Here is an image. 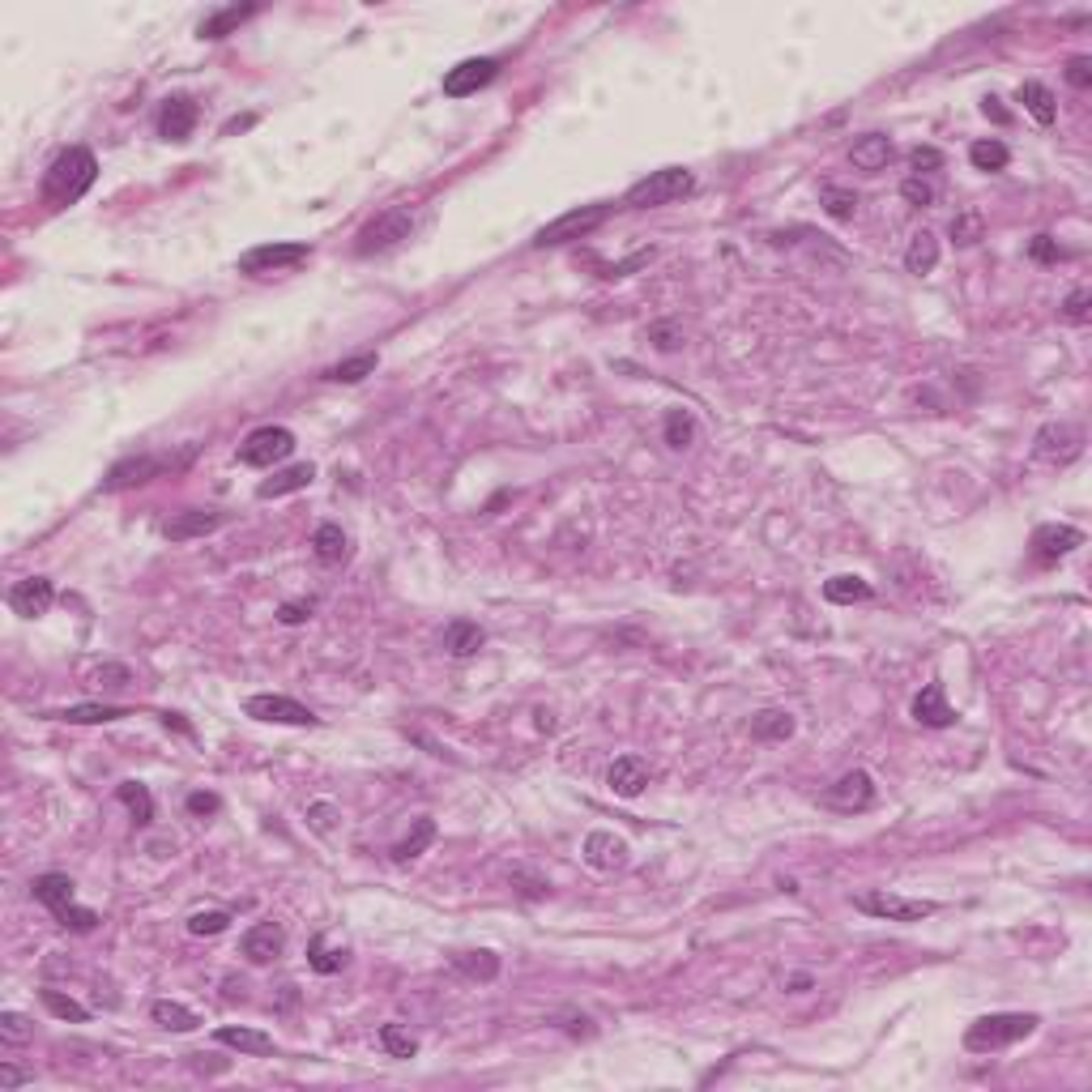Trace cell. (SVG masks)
Returning <instances> with one entry per match:
<instances>
[{
  "mask_svg": "<svg viewBox=\"0 0 1092 1092\" xmlns=\"http://www.w3.org/2000/svg\"><path fill=\"white\" fill-rule=\"evenodd\" d=\"M99 180V158H94L86 146H69L56 154V163L43 175V201L52 210H64V205H77L90 192V184Z\"/></svg>",
  "mask_w": 1092,
  "mask_h": 1092,
  "instance_id": "1",
  "label": "cell"
},
{
  "mask_svg": "<svg viewBox=\"0 0 1092 1092\" xmlns=\"http://www.w3.org/2000/svg\"><path fill=\"white\" fill-rule=\"evenodd\" d=\"M30 896H35L39 905L52 909V918H56L64 930H73V935H90V930L99 926V913H94V909H82V905L73 901V879L60 875V871L39 875L35 883H30Z\"/></svg>",
  "mask_w": 1092,
  "mask_h": 1092,
  "instance_id": "2",
  "label": "cell"
},
{
  "mask_svg": "<svg viewBox=\"0 0 1092 1092\" xmlns=\"http://www.w3.org/2000/svg\"><path fill=\"white\" fill-rule=\"evenodd\" d=\"M1037 1029L1033 1011H990V1016L973 1020L965 1033V1050L969 1054H994L1003 1046H1016L1020 1037H1029Z\"/></svg>",
  "mask_w": 1092,
  "mask_h": 1092,
  "instance_id": "3",
  "label": "cell"
},
{
  "mask_svg": "<svg viewBox=\"0 0 1092 1092\" xmlns=\"http://www.w3.org/2000/svg\"><path fill=\"white\" fill-rule=\"evenodd\" d=\"M696 192V175L687 167H662V171H649L640 184L628 188L623 205L632 210H653V205H670V201H683Z\"/></svg>",
  "mask_w": 1092,
  "mask_h": 1092,
  "instance_id": "4",
  "label": "cell"
},
{
  "mask_svg": "<svg viewBox=\"0 0 1092 1092\" xmlns=\"http://www.w3.org/2000/svg\"><path fill=\"white\" fill-rule=\"evenodd\" d=\"M410 231H414V210H410V205H393V210L376 214V218L355 235V252H359V256L389 252V248L401 244V239H410Z\"/></svg>",
  "mask_w": 1092,
  "mask_h": 1092,
  "instance_id": "5",
  "label": "cell"
},
{
  "mask_svg": "<svg viewBox=\"0 0 1092 1092\" xmlns=\"http://www.w3.org/2000/svg\"><path fill=\"white\" fill-rule=\"evenodd\" d=\"M192 453H197V448H188L184 457H150V453H141V457H124V461H116L107 470V478H103V491H128V487H141V483H150V478H158V474H175V470H184V465L192 461Z\"/></svg>",
  "mask_w": 1092,
  "mask_h": 1092,
  "instance_id": "6",
  "label": "cell"
},
{
  "mask_svg": "<svg viewBox=\"0 0 1092 1092\" xmlns=\"http://www.w3.org/2000/svg\"><path fill=\"white\" fill-rule=\"evenodd\" d=\"M854 909L871 913V918H879V922H922V918H930V913H939L935 901H913V896L888 892V888L858 892L854 896Z\"/></svg>",
  "mask_w": 1092,
  "mask_h": 1092,
  "instance_id": "7",
  "label": "cell"
},
{
  "mask_svg": "<svg viewBox=\"0 0 1092 1092\" xmlns=\"http://www.w3.org/2000/svg\"><path fill=\"white\" fill-rule=\"evenodd\" d=\"M606 218H610V205H581V210H568V214H559L555 222H546V227L529 239V244H534V248L572 244V239H585L589 231H598Z\"/></svg>",
  "mask_w": 1092,
  "mask_h": 1092,
  "instance_id": "8",
  "label": "cell"
},
{
  "mask_svg": "<svg viewBox=\"0 0 1092 1092\" xmlns=\"http://www.w3.org/2000/svg\"><path fill=\"white\" fill-rule=\"evenodd\" d=\"M312 256V244H299V239H282V244H256L239 256V273H252V278H265V273H286L303 265Z\"/></svg>",
  "mask_w": 1092,
  "mask_h": 1092,
  "instance_id": "9",
  "label": "cell"
},
{
  "mask_svg": "<svg viewBox=\"0 0 1092 1092\" xmlns=\"http://www.w3.org/2000/svg\"><path fill=\"white\" fill-rule=\"evenodd\" d=\"M295 453V431H286V427H256L244 436V444H239V461L252 465V470H269L273 461H286Z\"/></svg>",
  "mask_w": 1092,
  "mask_h": 1092,
  "instance_id": "10",
  "label": "cell"
},
{
  "mask_svg": "<svg viewBox=\"0 0 1092 1092\" xmlns=\"http://www.w3.org/2000/svg\"><path fill=\"white\" fill-rule=\"evenodd\" d=\"M1084 453V431L1071 423H1046L1033 440V457L1046 465H1071Z\"/></svg>",
  "mask_w": 1092,
  "mask_h": 1092,
  "instance_id": "11",
  "label": "cell"
},
{
  "mask_svg": "<svg viewBox=\"0 0 1092 1092\" xmlns=\"http://www.w3.org/2000/svg\"><path fill=\"white\" fill-rule=\"evenodd\" d=\"M495 77H500V60L495 56H470V60H461L444 73V94L448 99H470V94L491 86Z\"/></svg>",
  "mask_w": 1092,
  "mask_h": 1092,
  "instance_id": "12",
  "label": "cell"
},
{
  "mask_svg": "<svg viewBox=\"0 0 1092 1092\" xmlns=\"http://www.w3.org/2000/svg\"><path fill=\"white\" fill-rule=\"evenodd\" d=\"M824 802L828 811H841V815H858L866 807H875V781L871 773H862V768H854V773H845L837 785H828L824 790Z\"/></svg>",
  "mask_w": 1092,
  "mask_h": 1092,
  "instance_id": "13",
  "label": "cell"
},
{
  "mask_svg": "<svg viewBox=\"0 0 1092 1092\" xmlns=\"http://www.w3.org/2000/svg\"><path fill=\"white\" fill-rule=\"evenodd\" d=\"M244 713L256 717V721H273V726H320V717L308 709V704H299L291 696H248L244 704Z\"/></svg>",
  "mask_w": 1092,
  "mask_h": 1092,
  "instance_id": "14",
  "label": "cell"
},
{
  "mask_svg": "<svg viewBox=\"0 0 1092 1092\" xmlns=\"http://www.w3.org/2000/svg\"><path fill=\"white\" fill-rule=\"evenodd\" d=\"M52 602H56V585L47 581V576H26V581L9 589V606H13V615H22V619L47 615Z\"/></svg>",
  "mask_w": 1092,
  "mask_h": 1092,
  "instance_id": "15",
  "label": "cell"
},
{
  "mask_svg": "<svg viewBox=\"0 0 1092 1092\" xmlns=\"http://www.w3.org/2000/svg\"><path fill=\"white\" fill-rule=\"evenodd\" d=\"M197 116H201V107L188 99V94H171V99L163 103V111H158V137L163 141H188L192 137V128H197Z\"/></svg>",
  "mask_w": 1092,
  "mask_h": 1092,
  "instance_id": "16",
  "label": "cell"
},
{
  "mask_svg": "<svg viewBox=\"0 0 1092 1092\" xmlns=\"http://www.w3.org/2000/svg\"><path fill=\"white\" fill-rule=\"evenodd\" d=\"M1075 546H1084V534L1075 525H1037L1033 529V559L1037 564H1058V559L1071 555Z\"/></svg>",
  "mask_w": 1092,
  "mask_h": 1092,
  "instance_id": "17",
  "label": "cell"
},
{
  "mask_svg": "<svg viewBox=\"0 0 1092 1092\" xmlns=\"http://www.w3.org/2000/svg\"><path fill=\"white\" fill-rule=\"evenodd\" d=\"M628 858H632V849H628L623 837H615V832L598 828V832H589L585 837V862L593 866V871H623Z\"/></svg>",
  "mask_w": 1092,
  "mask_h": 1092,
  "instance_id": "18",
  "label": "cell"
},
{
  "mask_svg": "<svg viewBox=\"0 0 1092 1092\" xmlns=\"http://www.w3.org/2000/svg\"><path fill=\"white\" fill-rule=\"evenodd\" d=\"M286 947V930L278 922H256L244 939H239V952H244L252 965H273Z\"/></svg>",
  "mask_w": 1092,
  "mask_h": 1092,
  "instance_id": "19",
  "label": "cell"
},
{
  "mask_svg": "<svg viewBox=\"0 0 1092 1092\" xmlns=\"http://www.w3.org/2000/svg\"><path fill=\"white\" fill-rule=\"evenodd\" d=\"M913 721H922L930 730H947L956 726V709L943 696V683H926L918 696H913Z\"/></svg>",
  "mask_w": 1092,
  "mask_h": 1092,
  "instance_id": "20",
  "label": "cell"
},
{
  "mask_svg": "<svg viewBox=\"0 0 1092 1092\" xmlns=\"http://www.w3.org/2000/svg\"><path fill=\"white\" fill-rule=\"evenodd\" d=\"M227 525V512H214V508H192V512H180L175 521L163 525V534L171 542H188V538H205L214 529Z\"/></svg>",
  "mask_w": 1092,
  "mask_h": 1092,
  "instance_id": "21",
  "label": "cell"
},
{
  "mask_svg": "<svg viewBox=\"0 0 1092 1092\" xmlns=\"http://www.w3.org/2000/svg\"><path fill=\"white\" fill-rule=\"evenodd\" d=\"M606 785H610V790H615L619 798H636V794L649 785V764L640 760V756H619L615 764H610Z\"/></svg>",
  "mask_w": 1092,
  "mask_h": 1092,
  "instance_id": "22",
  "label": "cell"
},
{
  "mask_svg": "<svg viewBox=\"0 0 1092 1092\" xmlns=\"http://www.w3.org/2000/svg\"><path fill=\"white\" fill-rule=\"evenodd\" d=\"M312 478H316V465H312V461H299V465H286V470H278L273 478H265V483L256 487V495H261V500L295 495V491H303V487H312Z\"/></svg>",
  "mask_w": 1092,
  "mask_h": 1092,
  "instance_id": "23",
  "label": "cell"
},
{
  "mask_svg": "<svg viewBox=\"0 0 1092 1092\" xmlns=\"http://www.w3.org/2000/svg\"><path fill=\"white\" fill-rule=\"evenodd\" d=\"M849 158H854L858 171H883V167L892 163V137L866 133V137H858L854 146H849Z\"/></svg>",
  "mask_w": 1092,
  "mask_h": 1092,
  "instance_id": "24",
  "label": "cell"
},
{
  "mask_svg": "<svg viewBox=\"0 0 1092 1092\" xmlns=\"http://www.w3.org/2000/svg\"><path fill=\"white\" fill-rule=\"evenodd\" d=\"M256 13H261V5H227V9L210 13V18L201 22L197 35H201V39H227V35H235V30L244 26L248 18H256Z\"/></svg>",
  "mask_w": 1092,
  "mask_h": 1092,
  "instance_id": "25",
  "label": "cell"
},
{
  "mask_svg": "<svg viewBox=\"0 0 1092 1092\" xmlns=\"http://www.w3.org/2000/svg\"><path fill=\"white\" fill-rule=\"evenodd\" d=\"M483 645H487V632L478 628L474 619H453L444 628V649L453 653V657H474Z\"/></svg>",
  "mask_w": 1092,
  "mask_h": 1092,
  "instance_id": "26",
  "label": "cell"
},
{
  "mask_svg": "<svg viewBox=\"0 0 1092 1092\" xmlns=\"http://www.w3.org/2000/svg\"><path fill=\"white\" fill-rule=\"evenodd\" d=\"M52 721H69V726H103V721H120L128 717V709L120 704H69L60 713H47Z\"/></svg>",
  "mask_w": 1092,
  "mask_h": 1092,
  "instance_id": "27",
  "label": "cell"
},
{
  "mask_svg": "<svg viewBox=\"0 0 1092 1092\" xmlns=\"http://www.w3.org/2000/svg\"><path fill=\"white\" fill-rule=\"evenodd\" d=\"M214 1037H218V1046H231L239 1054H273V1050H278V1046H273V1037L261 1033V1029H235V1024H222Z\"/></svg>",
  "mask_w": 1092,
  "mask_h": 1092,
  "instance_id": "28",
  "label": "cell"
},
{
  "mask_svg": "<svg viewBox=\"0 0 1092 1092\" xmlns=\"http://www.w3.org/2000/svg\"><path fill=\"white\" fill-rule=\"evenodd\" d=\"M346 551H350V542H346V534H342V525H333V521L316 525V534H312V555L320 559V564H329V568L342 564Z\"/></svg>",
  "mask_w": 1092,
  "mask_h": 1092,
  "instance_id": "29",
  "label": "cell"
},
{
  "mask_svg": "<svg viewBox=\"0 0 1092 1092\" xmlns=\"http://www.w3.org/2000/svg\"><path fill=\"white\" fill-rule=\"evenodd\" d=\"M939 265V239L930 235V231H918L909 239V248H905V269L909 273H918V278H926V273H935Z\"/></svg>",
  "mask_w": 1092,
  "mask_h": 1092,
  "instance_id": "30",
  "label": "cell"
},
{
  "mask_svg": "<svg viewBox=\"0 0 1092 1092\" xmlns=\"http://www.w3.org/2000/svg\"><path fill=\"white\" fill-rule=\"evenodd\" d=\"M1020 103L1029 107V116L1041 124V128H1050L1058 120V99H1054V90L1050 86H1041V82H1024L1020 86Z\"/></svg>",
  "mask_w": 1092,
  "mask_h": 1092,
  "instance_id": "31",
  "label": "cell"
},
{
  "mask_svg": "<svg viewBox=\"0 0 1092 1092\" xmlns=\"http://www.w3.org/2000/svg\"><path fill=\"white\" fill-rule=\"evenodd\" d=\"M150 1016H154V1024H163L167 1033H192L201 1024V1016L192 1007H184V1003H175V999H158L154 1007H150Z\"/></svg>",
  "mask_w": 1092,
  "mask_h": 1092,
  "instance_id": "32",
  "label": "cell"
},
{
  "mask_svg": "<svg viewBox=\"0 0 1092 1092\" xmlns=\"http://www.w3.org/2000/svg\"><path fill=\"white\" fill-rule=\"evenodd\" d=\"M790 734H794V717L785 709H764L751 717V738H760V743H785Z\"/></svg>",
  "mask_w": 1092,
  "mask_h": 1092,
  "instance_id": "33",
  "label": "cell"
},
{
  "mask_svg": "<svg viewBox=\"0 0 1092 1092\" xmlns=\"http://www.w3.org/2000/svg\"><path fill=\"white\" fill-rule=\"evenodd\" d=\"M116 798L128 807V815H133L137 828H146L150 819H154V798H150V790H146L141 781H120V785H116Z\"/></svg>",
  "mask_w": 1092,
  "mask_h": 1092,
  "instance_id": "34",
  "label": "cell"
},
{
  "mask_svg": "<svg viewBox=\"0 0 1092 1092\" xmlns=\"http://www.w3.org/2000/svg\"><path fill=\"white\" fill-rule=\"evenodd\" d=\"M376 363H380L376 350H363V355H350L342 363H333L329 372H325V380H333V384H359V380H367V376L376 372Z\"/></svg>",
  "mask_w": 1092,
  "mask_h": 1092,
  "instance_id": "35",
  "label": "cell"
},
{
  "mask_svg": "<svg viewBox=\"0 0 1092 1092\" xmlns=\"http://www.w3.org/2000/svg\"><path fill=\"white\" fill-rule=\"evenodd\" d=\"M431 841H436V819H414V832H410V837H401V841L393 845V862H397V866L414 862Z\"/></svg>",
  "mask_w": 1092,
  "mask_h": 1092,
  "instance_id": "36",
  "label": "cell"
},
{
  "mask_svg": "<svg viewBox=\"0 0 1092 1092\" xmlns=\"http://www.w3.org/2000/svg\"><path fill=\"white\" fill-rule=\"evenodd\" d=\"M453 969L465 973L470 982H495V977H500V956L495 952H457Z\"/></svg>",
  "mask_w": 1092,
  "mask_h": 1092,
  "instance_id": "37",
  "label": "cell"
},
{
  "mask_svg": "<svg viewBox=\"0 0 1092 1092\" xmlns=\"http://www.w3.org/2000/svg\"><path fill=\"white\" fill-rule=\"evenodd\" d=\"M824 598L832 606H849V602H871V585L862 581V576H832V581H824Z\"/></svg>",
  "mask_w": 1092,
  "mask_h": 1092,
  "instance_id": "38",
  "label": "cell"
},
{
  "mask_svg": "<svg viewBox=\"0 0 1092 1092\" xmlns=\"http://www.w3.org/2000/svg\"><path fill=\"white\" fill-rule=\"evenodd\" d=\"M346 960H350V952L346 947H329V935H316L312 943H308V965L316 969V973H342L346 969Z\"/></svg>",
  "mask_w": 1092,
  "mask_h": 1092,
  "instance_id": "39",
  "label": "cell"
},
{
  "mask_svg": "<svg viewBox=\"0 0 1092 1092\" xmlns=\"http://www.w3.org/2000/svg\"><path fill=\"white\" fill-rule=\"evenodd\" d=\"M819 205H824V210L837 218V222H849V218L858 214V192H849L841 184H824V188H819Z\"/></svg>",
  "mask_w": 1092,
  "mask_h": 1092,
  "instance_id": "40",
  "label": "cell"
},
{
  "mask_svg": "<svg viewBox=\"0 0 1092 1092\" xmlns=\"http://www.w3.org/2000/svg\"><path fill=\"white\" fill-rule=\"evenodd\" d=\"M39 999H43V1007L52 1011L56 1020H73V1024H86V1020H90V1011H86L82 1003L69 999V994H60V990H52V986H43Z\"/></svg>",
  "mask_w": 1092,
  "mask_h": 1092,
  "instance_id": "41",
  "label": "cell"
},
{
  "mask_svg": "<svg viewBox=\"0 0 1092 1092\" xmlns=\"http://www.w3.org/2000/svg\"><path fill=\"white\" fill-rule=\"evenodd\" d=\"M969 163L977 171H1003L1011 163V154H1007L1003 141H973V146H969Z\"/></svg>",
  "mask_w": 1092,
  "mask_h": 1092,
  "instance_id": "42",
  "label": "cell"
},
{
  "mask_svg": "<svg viewBox=\"0 0 1092 1092\" xmlns=\"http://www.w3.org/2000/svg\"><path fill=\"white\" fill-rule=\"evenodd\" d=\"M380 1046L389 1050V1058H414V1054H419V1037L406 1033L401 1024H384V1029H380Z\"/></svg>",
  "mask_w": 1092,
  "mask_h": 1092,
  "instance_id": "43",
  "label": "cell"
},
{
  "mask_svg": "<svg viewBox=\"0 0 1092 1092\" xmlns=\"http://www.w3.org/2000/svg\"><path fill=\"white\" fill-rule=\"evenodd\" d=\"M696 440V419L687 410H670L666 414V444L670 448H687Z\"/></svg>",
  "mask_w": 1092,
  "mask_h": 1092,
  "instance_id": "44",
  "label": "cell"
},
{
  "mask_svg": "<svg viewBox=\"0 0 1092 1092\" xmlns=\"http://www.w3.org/2000/svg\"><path fill=\"white\" fill-rule=\"evenodd\" d=\"M0 1037H5L9 1046H26V1041L35 1037V1024H30L22 1011H0Z\"/></svg>",
  "mask_w": 1092,
  "mask_h": 1092,
  "instance_id": "45",
  "label": "cell"
},
{
  "mask_svg": "<svg viewBox=\"0 0 1092 1092\" xmlns=\"http://www.w3.org/2000/svg\"><path fill=\"white\" fill-rule=\"evenodd\" d=\"M649 342L662 350V355H674V350L683 346V325L679 320H657V325H649Z\"/></svg>",
  "mask_w": 1092,
  "mask_h": 1092,
  "instance_id": "46",
  "label": "cell"
},
{
  "mask_svg": "<svg viewBox=\"0 0 1092 1092\" xmlns=\"http://www.w3.org/2000/svg\"><path fill=\"white\" fill-rule=\"evenodd\" d=\"M982 235H986L982 214H956V218H952V239H956L960 248H973Z\"/></svg>",
  "mask_w": 1092,
  "mask_h": 1092,
  "instance_id": "47",
  "label": "cell"
},
{
  "mask_svg": "<svg viewBox=\"0 0 1092 1092\" xmlns=\"http://www.w3.org/2000/svg\"><path fill=\"white\" fill-rule=\"evenodd\" d=\"M227 926H231V918L222 909H205V913H192V918H188V935H201L205 939V935H222Z\"/></svg>",
  "mask_w": 1092,
  "mask_h": 1092,
  "instance_id": "48",
  "label": "cell"
},
{
  "mask_svg": "<svg viewBox=\"0 0 1092 1092\" xmlns=\"http://www.w3.org/2000/svg\"><path fill=\"white\" fill-rule=\"evenodd\" d=\"M901 197L913 205V210H926V205H935V188H930L922 175H909V180L901 184Z\"/></svg>",
  "mask_w": 1092,
  "mask_h": 1092,
  "instance_id": "49",
  "label": "cell"
},
{
  "mask_svg": "<svg viewBox=\"0 0 1092 1092\" xmlns=\"http://www.w3.org/2000/svg\"><path fill=\"white\" fill-rule=\"evenodd\" d=\"M1029 256L1037 265H1058L1063 261V248H1058V239L1054 235H1037L1033 244H1029Z\"/></svg>",
  "mask_w": 1092,
  "mask_h": 1092,
  "instance_id": "50",
  "label": "cell"
},
{
  "mask_svg": "<svg viewBox=\"0 0 1092 1092\" xmlns=\"http://www.w3.org/2000/svg\"><path fill=\"white\" fill-rule=\"evenodd\" d=\"M1088 308H1092V295L1084 291V286H1080V291H1071V295L1063 299V316L1071 320V325H1084V320H1088Z\"/></svg>",
  "mask_w": 1092,
  "mask_h": 1092,
  "instance_id": "51",
  "label": "cell"
},
{
  "mask_svg": "<svg viewBox=\"0 0 1092 1092\" xmlns=\"http://www.w3.org/2000/svg\"><path fill=\"white\" fill-rule=\"evenodd\" d=\"M312 610H316V602H312V598H299V602H282V606H278V619L286 623V628H295V623H303V619L312 615Z\"/></svg>",
  "mask_w": 1092,
  "mask_h": 1092,
  "instance_id": "52",
  "label": "cell"
},
{
  "mask_svg": "<svg viewBox=\"0 0 1092 1092\" xmlns=\"http://www.w3.org/2000/svg\"><path fill=\"white\" fill-rule=\"evenodd\" d=\"M1067 82L1075 86V90H1088L1092 86V60L1088 56H1071L1067 60Z\"/></svg>",
  "mask_w": 1092,
  "mask_h": 1092,
  "instance_id": "53",
  "label": "cell"
},
{
  "mask_svg": "<svg viewBox=\"0 0 1092 1092\" xmlns=\"http://www.w3.org/2000/svg\"><path fill=\"white\" fill-rule=\"evenodd\" d=\"M308 819H312L316 832H329L333 819H337V807H333V802H312V807H308Z\"/></svg>",
  "mask_w": 1092,
  "mask_h": 1092,
  "instance_id": "54",
  "label": "cell"
},
{
  "mask_svg": "<svg viewBox=\"0 0 1092 1092\" xmlns=\"http://www.w3.org/2000/svg\"><path fill=\"white\" fill-rule=\"evenodd\" d=\"M909 163H913V171H935V167H943V154L935 146H918L909 154Z\"/></svg>",
  "mask_w": 1092,
  "mask_h": 1092,
  "instance_id": "55",
  "label": "cell"
},
{
  "mask_svg": "<svg viewBox=\"0 0 1092 1092\" xmlns=\"http://www.w3.org/2000/svg\"><path fill=\"white\" fill-rule=\"evenodd\" d=\"M218 807H222V802H218V794H205V790L188 794V815H214Z\"/></svg>",
  "mask_w": 1092,
  "mask_h": 1092,
  "instance_id": "56",
  "label": "cell"
},
{
  "mask_svg": "<svg viewBox=\"0 0 1092 1092\" xmlns=\"http://www.w3.org/2000/svg\"><path fill=\"white\" fill-rule=\"evenodd\" d=\"M30 1080H35V1075H30V1071H18V1067H9V1063L0 1067V1092L18 1088V1084H30Z\"/></svg>",
  "mask_w": 1092,
  "mask_h": 1092,
  "instance_id": "57",
  "label": "cell"
},
{
  "mask_svg": "<svg viewBox=\"0 0 1092 1092\" xmlns=\"http://www.w3.org/2000/svg\"><path fill=\"white\" fill-rule=\"evenodd\" d=\"M103 679H107L111 687H124L128 679H133V674H128V666H103V670H99V683H103Z\"/></svg>",
  "mask_w": 1092,
  "mask_h": 1092,
  "instance_id": "58",
  "label": "cell"
},
{
  "mask_svg": "<svg viewBox=\"0 0 1092 1092\" xmlns=\"http://www.w3.org/2000/svg\"><path fill=\"white\" fill-rule=\"evenodd\" d=\"M982 111H986V116H990L994 124H1007V120H1011V116H1007V111L999 107V99H994V94H986V99H982Z\"/></svg>",
  "mask_w": 1092,
  "mask_h": 1092,
  "instance_id": "59",
  "label": "cell"
},
{
  "mask_svg": "<svg viewBox=\"0 0 1092 1092\" xmlns=\"http://www.w3.org/2000/svg\"><path fill=\"white\" fill-rule=\"evenodd\" d=\"M248 124H252V116H235V120H227V128H222V133L231 137V133H239V128H248Z\"/></svg>",
  "mask_w": 1092,
  "mask_h": 1092,
  "instance_id": "60",
  "label": "cell"
}]
</instances>
